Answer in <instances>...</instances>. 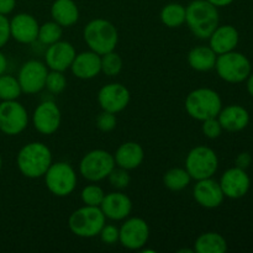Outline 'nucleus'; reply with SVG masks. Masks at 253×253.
Segmentation results:
<instances>
[{"label": "nucleus", "instance_id": "f3484780", "mask_svg": "<svg viewBox=\"0 0 253 253\" xmlns=\"http://www.w3.org/2000/svg\"><path fill=\"white\" fill-rule=\"evenodd\" d=\"M193 197L195 202L204 209H216L224 203L225 199L220 183L212 177L197 180L193 189Z\"/></svg>", "mask_w": 253, "mask_h": 253}, {"label": "nucleus", "instance_id": "7ed1b4c3", "mask_svg": "<svg viewBox=\"0 0 253 253\" xmlns=\"http://www.w3.org/2000/svg\"><path fill=\"white\" fill-rule=\"evenodd\" d=\"M83 39L89 49L98 54L115 51L119 43V31L115 25L106 19L90 20L83 30Z\"/></svg>", "mask_w": 253, "mask_h": 253}, {"label": "nucleus", "instance_id": "f03ea898", "mask_svg": "<svg viewBox=\"0 0 253 253\" xmlns=\"http://www.w3.org/2000/svg\"><path fill=\"white\" fill-rule=\"evenodd\" d=\"M52 162L53 158L49 147L39 141L29 142L22 146L16 156L17 169L29 179L43 177Z\"/></svg>", "mask_w": 253, "mask_h": 253}, {"label": "nucleus", "instance_id": "a878e982", "mask_svg": "<svg viewBox=\"0 0 253 253\" xmlns=\"http://www.w3.org/2000/svg\"><path fill=\"white\" fill-rule=\"evenodd\" d=\"M227 251V241L217 232L202 234L194 244V252L197 253H225Z\"/></svg>", "mask_w": 253, "mask_h": 253}, {"label": "nucleus", "instance_id": "20e7f679", "mask_svg": "<svg viewBox=\"0 0 253 253\" xmlns=\"http://www.w3.org/2000/svg\"><path fill=\"white\" fill-rule=\"evenodd\" d=\"M184 108L190 118L202 123L208 119L217 118L222 109V100L216 90L202 86L188 94L184 101Z\"/></svg>", "mask_w": 253, "mask_h": 253}, {"label": "nucleus", "instance_id": "aec40b11", "mask_svg": "<svg viewBox=\"0 0 253 253\" xmlns=\"http://www.w3.org/2000/svg\"><path fill=\"white\" fill-rule=\"evenodd\" d=\"M69 69L76 78L90 81L101 73V56L91 49L77 53Z\"/></svg>", "mask_w": 253, "mask_h": 253}, {"label": "nucleus", "instance_id": "9d476101", "mask_svg": "<svg viewBox=\"0 0 253 253\" xmlns=\"http://www.w3.org/2000/svg\"><path fill=\"white\" fill-rule=\"evenodd\" d=\"M29 114L25 106L17 100L0 103V132L7 136H17L26 130Z\"/></svg>", "mask_w": 253, "mask_h": 253}, {"label": "nucleus", "instance_id": "0eeeda50", "mask_svg": "<svg viewBox=\"0 0 253 253\" xmlns=\"http://www.w3.org/2000/svg\"><path fill=\"white\" fill-rule=\"evenodd\" d=\"M116 167L114 155L101 148L91 150L82 157L79 162V173L90 183L106 179L111 170Z\"/></svg>", "mask_w": 253, "mask_h": 253}, {"label": "nucleus", "instance_id": "1a4fd4ad", "mask_svg": "<svg viewBox=\"0 0 253 253\" xmlns=\"http://www.w3.org/2000/svg\"><path fill=\"white\" fill-rule=\"evenodd\" d=\"M184 168L194 180L214 177L219 168V158L212 148L202 145L195 146L185 157Z\"/></svg>", "mask_w": 253, "mask_h": 253}, {"label": "nucleus", "instance_id": "4c0bfd02", "mask_svg": "<svg viewBox=\"0 0 253 253\" xmlns=\"http://www.w3.org/2000/svg\"><path fill=\"white\" fill-rule=\"evenodd\" d=\"M10 39V20L6 15L0 14V49L9 42Z\"/></svg>", "mask_w": 253, "mask_h": 253}, {"label": "nucleus", "instance_id": "ea45409f", "mask_svg": "<svg viewBox=\"0 0 253 253\" xmlns=\"http://www.w3.org/2000/svg\"><path fill=\"white\" fill-rule=\"evenodd\" d=\"M16 7V0H0V14L9 15Z\"/></svg>", "mask_w": 253, "mask_h": 253}, {"label": "nucleus", "instance_id": "c756f323", "mask_svg": "<svg viewBox=\"0 0 253 253\" xmlns=\"http://www.w3.org/2000/svg\"><path fill=\"white\" fill-rule=\"evenodd\" d=\"M62 36H63V27L52 20V21H47L40 25L37 41L47 47L62 40Z\"/></svg>", "mask_w": 253, "mask_h": 253}, {"label": "nucleus", "instance_id": "c85d7f7f", "mask_svg": "<svg viewBox=\"0 0 253 253\" xmlns=\"http://www.w3.org/2000/svg\"><path fill=\"white\" fill-rule=\"evenodd\" d=\"M21 94V86L16 77L6 73L0 76V101L17 100Z\"/></svg>", "mask_w": 253, "mask_h": 253}, {"label": "nucleus", "instance_id": "473e14b6", "mask_svg": "<svg viewBox=\"0 0 253 253\" xmlns=\"http://www.w3.org/2000/svg\"><path fill=\"white\" fill-rule=\"evenodd\" d=\"M44 88L51 94H54V95L63 93L64 89L67 88V78L64 76V72L51 71L49 69L48 74H47L46 83H44Z\"/></svg>", "mask_w": 253, "mask_h": 253}, {"label": "nucleus", "instance_id": "dca6fc26", "mask_svg": "<svg viewBox=\"0 0 253 253\" xmlns=\"http://www.w3.org/2000/svg\"><path fill=\"white\" fill-rule=\"evenodd\" d=\"M77 51L68 41H59L47 46L44 52V63L51 71L66 72L71 68Z\"/></svg>", "mask_w": 253, "mask_h": 253}, {"label": "nucleus", "instance_id": "423d86ee", "mask_svg": "<svg viewBox=\"0 0 253 253\" xmlns=\"http://www.w3.org/2000/svg\"><path fill=\"white\" fill-rule=\"evenodd\" d=\"M214 69L224 82L239 84L249 78L252 72V66L250 59L244 53L231 51L217 56Z\"/></svg>", "mask_w": 253, "mask_h": 253}, {"label": "nucleus", "instance_id": "c9c22d12", "mask_svg": "<svg viewBox=\"0 0 253 253\" xmlns=\"http://www.w3.org/2000/svg\"><path fill=\"white\" fill-rule=\"evenodd\" d=\"M202 131L205 135V137L210 138V140H215V138L221 136L224 130H222L217 118H211L202 121Z\"/></svg>", "mask_w": 253, "mask_h": 253}, {"label": "nucleus", "instance_id": "412c9836", "mask_svg": "<svg viewBox=\"0 0 253 253\" xmlns=\"http://www.w3.org/2000/svg\"><path fill=\"white\" fill-rule=\"evenodd\" d=\"M208 40L210 48L219 56L236 49L240 42V34L232 25H219Z\"/></svg>", "mask_w": 253, "mask_h": 253}, {"label": "nucleus", "instance_id": "9b49d317", "mask_svg": "<svg viewBox=\"0 0 253 253\" xmlns=\"http://www.w3.org/2000/svg\"><path fill=\"white\" fill-rule=\"evenodd\" d=\"M150 239V226L142 217H127L119 227V242L130 251H140Z\"/></svg>", "mask_w": 253, "mask_h": 253}, {"label": "nucleus", "instance_id": "c03bdc74", "mask_svg": "<svg viewBox=\"0 0 253 253\" xmlns=\"http://www.w3.org/2000/svg\"><path fill=\"white\" fill-rule=\"evenodd\" d=\"M1 168H2V157L1 155H0V170H1Z\"/></svg>", "mask_w": 253, "mask_h": 253}, {"label": "nucleus", "instance_id": "f257e3e1", "mask_svg": "<svg viewBox=\"0 0 253 253\" xmlns=\"http://www.w3.org/2000/svg\"><path fill=\"white\" fill-rule=\"evenodd\" d=\"M185 24L200 40H208L220 24L219 7L208 0H193L185 6Z\"/></svg>", "mask_w": 253, "mask_h": 253}, {"label": "nucleus", "instance_id": "4be33fe9", "mask_svg": "<svg viewBox=\"0 0 253 253\" xmlns=\"http://www.w3.org/2000/svg\"><path fill=\"white\" fill-rule=\"evenodd\" d=\"M217 120H219L222 130L229 131V132H239L249 126L250 113L244 106L239 105V104H232V105H227L220 110Z\"/></svg>", "mask_w": 253, "mask_h": 253}, {"label": "nucleus", "instance_id": "cd10ccee", "mask_svg": "<svg viewBox=\"0 0 253 253\" xmlns=\"http://www.w3.org/2000/svg\"><path fill=\"white\" fill-rule=\"evenodd\" d=\"M190 182H192V177L185 168H170L163 175V184L172 192H180L185 189L190 184Z\"/></svg>", "mask_w": 253, "mask_h": 253}, {"label": "nucleus", "instance_id": "bb28decb", "mask_svg": "<svg viewBox=\"0 0 253 253\" xmlns=\"http://www.w3.org/2000/svg\"><path fill=\"white\" fill-rule=\"evenodd\" d=\"M160 19L165 26L178 29L185 24V6L180 2H169L162 7Z\"/></svg>", "mask_w": 253, "mask_h": 253}, {"label": "nucleus", "instance_id": "7c9ffc66", "mask_svg": "<svg viewBox=\"0 0 253 253\" xmlns=\"http://www.w3.org/2000/svg\"><path fill=\"white\" fill-rule=\"evenodd\" d=\"M123 58L115 51L108 52L101 56V72L108 77H116L123 71Z\"/></svg>", "mask_w": 253, "mask_h": 253}, {"label": "nucleus", "instance_id": "e433bc0d", "mask_svg": "<svg viewBox=\"0 0 253 253\" xmlns=\"http://www.w3.org/2000/svg\"><path fill=\"white\" fill-rule=\"evenodd\" d=\"M99 236L103 244L105 245H115L116 242H119V227L115 225H105L103 226V229L99 232Z\"/></svg>", "mask_w": 253, "mask_h": 253}, {"label": "nucleus", "instance_id": "72a5a7b5", "mask_svg": "<svg viewBox=\"0 0 253 253\" xmlns=\"http://www.w3.org/2000/svg\"><path fill=\"white\" fill-rule=\"evenodd\" d=\"M109 183L111 184V187L115 188L116 190H123L130 185L131 183V175L128 174V170L124 169L116 166L111 173L108 177Z\"/></svg>", "mask_w": 253, "mask_h": 253}, {"label": "nucleus", "instance_id": "f704fd0d", "mask_svg": "<svg viewBox=\"0 0 253 253\" xmlns=\"http://www.w3.org/2000/svg\"><path fill=\"white\" fill-rule=\"evenodd\" d=\"M116 124H118L116 114L101 110V113L96 116V127L101 132H111L116 127Z\"/></svg>", "mask_w": 253, "mask_h": 253}, {"label": "nucleus", "instance_id": "6e6552de", "mask_svg": "<svg viewBox=\"0 0 253 253\" xmlns=\"http://www.w3.org/2000/svg\"><path fill=\"white\" fill-rule=\"evenodd\" d=\"M44 184L48 192L54 197L66 198L74 192L77 187V173L68 162H52L46 174L43 175Z\"/></svg>", "mask_w": 253, "mask_h": 253}, {"label": "nucleus", "instance_id": "393cba45", "mask_svg": "<svg viewBox=\"0 0 253 253\" xmlns=\"http://www.w3.org/2000/svg\"><path fill=\"white\" fill-rule=\"evenodd\" d=\"M217 54L210 46H197L188 53V64L197 72H210L215 68Z\"/></svg>", "mask_w": 253, "mask_h": 253}, {"label": "nucleus", "instance_id": "39448f33", "mask_svg": "<svg viewBox=\"0 0 253 253\" xmlns=\"http://www.w3.org/2000/svg\"><path fill=\"white\" fill-rule=\"evenodd\" d=\"M106 222L105 215L100 207H84L74 210L68 219V227L72 234L82 239H93L99 236V232Z\"/></svg>", "mask_w": 253, "mask_h": 253}, {"label": "nucleus", "instance_id": "a19ab883", "mask_svg": "<svg viewBox=\"0 0 253 253\" xmlns=\"http://www.w3.org/2000/svg\"><path fill=\"white\" fill-rule=\"evenodd\" d=\"M209 2H211L212 5H215L216 7H225L229 6L230 4L235 1V0H208Z\"/></svg>", "mask_w": 253, "mask_h": 253}, {"label": "nucleus", "instance_id": "5701e85b", "mask_svg": "<svg viewBox=\"0 0 253 253\" xmlns=\"http://www.w3.org/2000/svg\"><path fill=\"white\" fill-rule=\"evenodd\" d=\"M114 160L118 167L132 170L140 167L145 160V151L138 142L127 141L121 143L114 153Z\"/></svg>", "mask_w": 253, "mask_h": 253}, {"label": "nucleus", "instance_id": "79ce46f5", "mask_svg": "<svg viewBox=\"0 0 253 253\" xmlns=\"http://www.w3.org/2000/svg\"><path fill=\"white\" fill-rule=\"evenodd\" d=\"M6 69H7L6 56H5V54L0 51V76L5 73V72H6Z\"/></svg>", "mask_w": 253, "mask_h": 253}, {"label": "nucleus", "instance_id": "37998d69", "mask_svg": "<svg viewBox=\"0 0 253 253\" xmlns=\"http://www.w3.org/2000/svg\"><path fill=\"white\" fill-rule=\"evenodd\" d=\"M246 81H247V91H249L250 95L253 98V72H251V74H250L249 78H247Z\"/></svg>", "mask_w": 253, "mask_h": 253}, {"label": "nucleus", "instance_id": "58836bf2", "mask_svg": "<svg viewBox=\"0 0 253 253\" xmlns=\"http://www.w3.org/2000/svg\"><path fill=\"white\" fill-rule=\"evenodd\" d=\"M252 163V157L249 152H242L240 155H237L236 160H235V165L236 167L242 168V169H247V168L251 166Z\"/></svg>", "mask_w": 253, "mask_h": 253}, {"label": "nucleus", "instance_id": "f8f14e48", "mask_svg": "<svg viewBox=\"0 0 253 253\" xmlns=\"http://www.w3.org/2000/svg\"><path fill=\"white\" fill-rule=\"evenodd\" d=\"M48 71L49 69L46 63L39 61V59H29L25 62L20 67L16 77L22 93L32 95V94H37L42 89H44Z\"/></svg>", "mask_w": 253, "mask_h": 253}, {"label": "nucleus", "instance_id": "4468645a", "mask_svg": "<svg viewBox=\"0 0 253 253\" xmlns=\"http://www.w3.org/2000/svg\"><path fill=\"white\" fill-rule=\"evenodd\" d=\"M130 100V90L121 83H109L99 89L98 103L101 110L119 114L127 108Z\"/></svg>", "mask_w": 253, "mask_h": 253}, {"label": "nucleus", "instance_id": "6ab92c4d", "mask_svg": "<svg viewBox=\"0 0 253 253\" xmlns=\"http://www.w3.org/2000/svg\"><path fill=\"white\" fill-rule=\"evenodd\" d=\"M100 209L106 219L123 221L130 216L132 211V202L125 193L111 192L105 194L100 204Z\"/></svg>", "mask_w": 253, "mask_h": 253}, {"label": "nucleus", "instance_id": "b1692460", "mask_svg": "<svg viewBox=\"0 0 253 253\" xmlns=\"http://www.w3.org/2000/svg\"><path fill=\"white\" fill-rule=\"evenodd\" d=\"M51 16L62 27H71L79 20V7L74 0H54L51 5Z\"/></svg>", "mask_w": 253, "mask_h": 253}, {"label": "nucleus", "instance_id": "a211bd4d", "mask_svg": "<svg viewBox=\"0 0 253 253\" xmlns=\"http://www.w3.org/2000/svg\"><path fill=\"white\" fill-rule=\"evenodd\" d=\"M40 24L35 16L20 12L10 20V36L22 44H31L37 41Z\"/></svg>", "mask_w": 253, "mask_h": 253}, {"label": "nucleus", "instance_id": "2f4dec72", "mask_svg": "<svg viewBox=\"0 0 253 253\" xmlns=\"http://www.w3.org/2000/svg\"><path fill=\"white\" fill-rule=\"evenodd\" d=\"M104 197H105V192L98 184L85 185L81 192L82 202L84 205H89V207H100Z\"/></svg>", "mask_w": 253, "mask_h": 253}, {"label": "nucleus", "instance_id": "ddd939ff", "mask_svg": "<svg viewBox=\"0 0 253 253\" xmlns=\"http://www.w3.org/2000/svg\"><path fill=\"white\" fill-rule=\"evenodd\" d=\"M62 123V113L54 101L44 100L32 113V125L41 135H53Z\"/></svg>", "mask_w": 253, "mask_h": 253}, {"label": "nucleus", "instance_id": "2eb2a0df", "mask_svg": "<svg viewBox=\"0 0 253 253\" xmlns=\"http://www.w3.org/2000/svg\"><path fill=\"white\" fill-rule=\"evenodd\" d=\"M219 183L225 198L229 199H241L251 188V179L246 169H242L236 166L225 170Z\"/></svg>", "mask_w": 253, "mask_h": 253}]
</instances>
